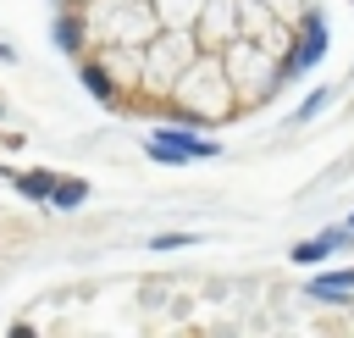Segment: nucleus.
I'll return each mask as SVG.
<instances>
[{
	"label": "nucleus",
	"instance_id": "nucleus-1",
	"mask_svg": "<svg viewBox=\"0 0 354 338\" xmlns=\"http://www.w3.org/2000/svg\"><path fill=\"white\" fill-rule=\"evenodd\" d=\"M149 155L155 161H199V155H216V139H199V133H177V127H160L149 139Z\"/></svg>",
	"mask_w": 354,
	"mask_h": 338
},
{
	"label": "nucleus",
	"instance_id": "nucleus-2",
	"mask_svg": "<svg viewBox=\"0 0 354 338\" xmlns=\"http://www.w3.org/2000/svg\"><path fill=\"white\" fill-rule=\"evenodd\" d=\"M321 50H326V22L321 17H304V33H299V44H293V55H288V78H299V72H310L315 61H321Z\"/></svg>",
	"mask_w": 354,
	"mask_h": 338
},
{
	"label": "nucleus",
	"instance_id": "nucleus-3",
	"mask_svg": "<svg viewBox=\"0 0 354 338\" xmlns=\"http://www.w3.org/2000/svg\"><path fill=\"white\" fill-rule=\"evenodd\" d=\"M348 238H354L348 227H343V233H321V238H310V244H299V249H293V260H304V266H310V260H326V255H332V249H343Z\"/></svg>",
	"mask_w": 354,
	"mask_h": 338
},
{
	"label": "nucleus",
	"instance_id": "nucleus-4",
	"mask_svg": "<svg viewBox=\"0 0 354 338\" xmlns=\"http://www.w3.org/2000/svg\"><path fill=\"white\" fill-rule=\"evenodd\" d=\"M55 183H61V177H50V172H22V177H17V188H22V194H33V199H50V194H55Z\"/></svg>",
	"mask_w": 354,
	"mask_h": 338
},
{
	"label": "nucleus",
	"instance_id": "nucleus-5",
	"mask_svg": "<svg viewBox=\"0 0 354 338\" xmlns=\"http://www.w3.org/2000/svg\"><path fill=\"white\" fill-rule=\"evenodd\" d=\"M348 288H354V272H332V277H315L310 283L315 299H332V294H348Z\"/></svg>",
	"mask_w": 354,
	"mask_h": 338
},
{
	"label": "nucleus",
	"instance_id": "nucleus-6",
	"mask_svg": "<svg viewBox=\"0 0 354 338\" xmlns=\"http://www.w3.org/2000/svg\"><path fill=\"white\" fill-rule=\"evenodd\" d=\"M83 194H88V183H77V177H61V183H55V194H50V199H55V205H77V199H83Z\"/></svg>",
	"mask_w": 354,
	"mask_h": 338
},
{
	"label": "nucleus",
	"instance_id": "nucleus-7",
	"mask_svg": "<svg viewBox=\"0 0 354 338\" xmlns=\"http://www.w3.org/2000/svg\"><path fill=\"white\" fill-rule=\"evenodd\" d=\"M55 44H61V50H77V44H83L77 22H55Z\"/></svg>",
	"mask_w": 354,
	"mask_h": 338
},
{
	"label": "nucleus",
	"instance_id": "nucleus-8",
	"mask_svg": "<svg viewBox=\"0 0 354 338\" xmlns=\"http://www.w3.org/2000/svg\"><path fill=\"white\" fill-rule=\"evenodd\" d=\"M83 83H88V89H94L100 100H111V78H105L100 66H83Z\"/></svg>",
	"mask_w": 354,
	"mask_h": 338
},
{
	"label": "nucleus",
	"instance_id": "nucleus-9",
	"mask_svg": "<svg viewBox=\"0 0 354 338\" xmlns=\"http://www.w3.org/2000/svg\"><path fill=\"white\" fill-rule=\"evenodd\" d=\"M348 227H354V222H348Z\"/></svg>",
	"mask_w": 354,
	"mask_h": 338
}]
</instances>
